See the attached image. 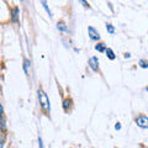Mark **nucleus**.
<instances>
[{
    "instance_id": "7ed1b4c3",
    "label": "nucleus",
    "mask_w": 148,
    "mask_h": 148,
    "mask_svg": "<svg viewBox=\"0 0 148 148\" xmlns=\"http://www.w3.org/2000/svg\"><path fill=\"white\" fill-rule=\"evenodd\" d=\"M88 35H89V38L91 41H100V34L95 27H92V26L88 27Z\"/></svg>"
},
{
    "instance_id": "9b49d317",
    "label": "nucleus",
    "mask_w": 148,
    "mask_h": 148,
    "mask_svg": "<svg viewBox=\"0 0 148 148\" xmlns=\"http://www.w3.org/2000/svg\"><path fill=\"white\" fill-rule=\"evenodd\" d=\"M29 68H31V62L29 59H24V72L26 75H29Z\"/></svg>"
},
{
    "instance_id": "1a4fd4ad",
    "label": "nucleus",
    "mask_w": 148,
    "mask_h": 148,
    "mask_svg": "<svg viewBox=\"0 0 148 148\" xmlns=\"http://www.w3.org/2000/svg\"><path fill=\"white\" fill-rule=\"evenodd\" d=\"M105 53H106V57H108L110 61H114V59L116 58V54H115V52L111 48H106L105 49Z\"/></svg>"
},
{
    "instance_id": "dca6fc26",
    "label": "nucleus",
    "mask_w": 148,
    "mask_h": 148,
    "mask_svg": "<svg viewBox=\"0 0 148 148\" xmlns=\"http://www.w3.org/2000/svg\"><path fill=\"white\" fill-rule=\"evenodd\" d=\"M1 116H4V106L1 103H0V117Z\"/></svg>"
},
{
    "instance_id": "f3484780",
    "label": "nucleus",
    "mask_w": 148,
    "mask_h": 148,
    "mask_svg": "<svg viewBox=\"0 0 148 148\" xmlns=\"http://www.w3.org/2000/svg\"><path fill=\"white\" fill-rule=\"evenodd\" d=\"M115 130H116V131H120V130H121V123L116 122V125H115Z\"/></svg>"
},
{
    "instance_id": "2eb2a0df",
    "label": "nucleus",
    "mask_w": 148,
    "mask_h": 148,
    "mask_svg": "<svg viewBox=\"0 0 148 148\" xmlns=\"http://www.w3.org/2000/svg\"><path fill=\"white\" fill-rule=\"evenodd\" d=\"M4 142H5V140H4V135L0 132V148L4 147Z\"/></svg>"
},
{
    "instance_id": "0eeeda50",
    "label": "nucleus",
    "mask_w": 148,
    "mask_h": 148,
    "mask_svg": "<svg viewBox=\"0 0 148 148\" xmlns=\"http://www.w3.org/2000/svg\"><path fill=\"white\" fill-rule=\"evenodd\" d=\"M57 29L61 32H66V31H68V26H67V24L63 20H61V21L57 22Z\"/></svg>"
},
{
    "instance_id": "ddd939ff",
    "label": "nucleus",
    "mask_w": 148,
    "mask_h": 148,
    "mask_svg": "<svg viewBox=\"0 0 148 148\" xmlns=\"http://www.w3.org/2000/svg\"><path fill=\"white\" fill-rule=\"evenodd\" d=\"M138 66L143 69H146V68H148V61L147 59H140V61H138Z\"/></svg>"
},
{
    "instance_id": "f257e3e1",
    "label": "nucleus",
    "mask_w": 148,
    "mask_h": 148,
    "mask_svg": "<svg viewBox=\"0 0 148 148\" xmlns=\"http://www.w3.org/2000/svg\"><path fill=\"white\" fill-rule=\"evenodd\" d=\"M37 96H38V101H40V106L42 108V110L45 112L49 114L51 112V103H49V99H48V95L43 91V89H40L37 90Z\"/></svg>"
},
{
    "instance_id": "20e7f679",
    "label": "nucleus",
    "mask_w": 148,
    "mask_h": 148,
    "mask_svg": "<svg viewBox=\"0 0 148 148\" xmlns=\"http://www.w3.org/2000/svg\"><path fill=\"white\" fill-rule=\"evenodd\" d=\"M88 64H89V67L91 68V71L94 72H98L99 71V58L98 57H90L89 61H88Z\"/></svg>"
},
{
    "instance_id": "39448f33",
    "label": "nucleus",
    "mask_w": 148,
    "mask_h": 148,
    "mask_svg": "<svg viewBox=\"0 0 148 148\" xmlns=\"http://www.w3.org/2000/svg\"><path fill=\"white\" fill-rule=\"evenodd\" d=\"M18 14H20V9H18L17 6L12 8L10 10V18L12 22H17L18 21Z\"/></svg>"
},
{
    "instance_id": "423d86ee",
    "label": "nucleus",
    "mask_w": 148,
    "mask_h": 148,
    "mask_svg": "<svg viewBox=\"0 0 148 148\" xmlns=\"http://www.w3.org/2000/svg\"><path fill=\"white\" fill-rule=\"evenodd\" d=\"M72 106H73V100H72V99L67 98L66 100L63 101V110L66 111V112H69V111H71Z\"/></svg>"
},
{
    "instance_id": "6e6552de",
    "label": "nucleus",
    "mask_w": 148,
    "mask_h": 148,
    "mask_svg": "<svg viewBox=\"0 0 148 148\" xmlns=\"http://www.w3.org/2000/svg\"><path fill=\"white\" fill-rule=\"evenodd\" d=\"M6 128H8L6 119H5V116H1L0 117V132H5Z\"/></svg>"
},
{
    "instance_id": "a211bd4d",
    "label": "nucleus",
    "mask_w": 148,
    "mask_h": 148,
    "mask_svg": "<svg viewBox=\"0 0 148 148\" xmlns=\"http://www.w3.org/2000/svg\"><path fill=\"white\" fill-rule=\"evenodd\" d=\"M38 147L40 148H43V143H42V138L38 137Z\"/></svg>"
},
{
    "instance_id": "f8f14e48",
    "label": "nucleus",
    "mask_w": 148,
    "mask_h": 148,
    "mask_svg": "<svg viewBox=\"0 0 148 148\" xmlns=\"http://www.w3.org/2000/svg\"><path fill=\"white\" fill-rule=\"evenodd\" d=\"M106 31H108L109 32V34L110 35H114L115 34V31H116V30H115V27H114V25L112 24H106Z\"/></svg>"
},
{
    "instance_id": "9d476101",
    "label": "nucleus",
    "mask_w": 148,
    "mask_h": 148,
    "mask_svg": "<svg viewBox=\"0 0 148 148\" xmlns=\"http://www.w3.org/2000/svg\"><path fill=\"white\" fill-rule=\"evenodd\" d=\"M106 48H108V47H106V45H105L104 42H99V43H96V45H95V49H96V51H99V52H101V53L105 52V49H106Z\"/></svg>"
},
{
    "instance_id": "4468645a",
    "label": "nucleus",
    "mask_w": 148,
    "mask_h": 148,
    "mask_svg": "<svg viewBox=\"0 0 148 148\" xmlns=\"http://www.w3.org/2000/svg\"><path fill=\"white\" fill-rule=\"evenodd\" d=\"M42 5H43V8H45V10L47 11L48 15H49V16H52V11H51V9L47 6V3H46V1H42Z\"/></svg>"
},
{
    "instance_id": "f03ea898",
    "label": "nucleus",
    "mask_w": 148,
    "mask_h": 148,
    "mask_svg": "<svg viewBox=\"0 0 148 148\" xmlns=\"http://www.w3.org/2000/svg\"><path fill=\"white\" fill-rule=\"evenodd\" d=\"M135 123H136L137 127H140L142 130H147L148 128V117H147V115H145V114L138 115V116L135 119Z\"/></svg>"
},
{
    "instance_id": "6ab92c4d",
    "label": "nucleus",
    "mask_w": 148,
    "mask_h": 148,
    "mask_svg": "<svg viewBox=\"0 0 148 148\" xmlns=\"http://www.w3.org/2000/svg\"><path fill=\"white\" fill-rule=\"evenodd\" d=\"M125 58H131V54H130V53H125Z\"/></svg>"
}]
</instances>
